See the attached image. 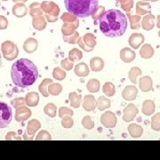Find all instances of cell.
Listing matches in <instances>:
<instances>
[{
	"instance_id": "6da1fadb",
	"label": "cell",
	"mask_w": 160,
	"mask_h": 160,
	"mask_svg": "<svg viewBox=\"0 0 160 160\" xmlns=\"http://www.w3.org/2000/svg\"><path fill=\"white\" fill-rule=\"evenodd\" d=\"M99 27L103 34L109 38H118L125 34L127 18L119 10L110 9L104 12L98 19Z\"/></svg>"
},
{
	"instance_id": "7a4b0ae2",
	"label": "cell",
	"mask_w": 160,
	"mask_h": 160,
	"mask_svg": "<svg viewBox=\"0 0 160 160\" xmlns=\"http://www.w3.org/2000/svg\"><path fill=\"white\" fill-rule=\"evenodd\" d=\"M12 80L15 86L26 88L32 86L38 78V70L29 59H20L12 65Z\"/></svg>"
},
{
	"instance_id": "3957f363",
	"label": "cell",
	"mask_w": 160,
	"mask_h": 160,
	"mask_svg": "<svg viewBox=\"0 0 160 160\" xmlns=\"http://www.w3.org/2000/svg\"><path fill=\"white\" fill-rule=\"evenodd\" d=\"M64 5L75 17L86 18L92 15L98 9V0H64Z\"/></svg>"
},
{
	"instance_id": "277c9868",
	"label": "cell",
	"mask_w": 160,
	"mask_h": 160,
	"mask_svg": "<svg viewBox=\"0 0 160 160\" xmlns=\"http://www.w3.org/2000/svg\"><path fill=\"white\" fill-rule=\"evenodd\" d=\"M1 51L4 58L7 61H12L18 56L19 49L12 41H5L1 46Z\"/></svg>"
},
{
	"instance_id": "5b68a950",
	"label": "cell",
	"mask_w": 160,
	"mask_h": 160,
	"mask_svg": "<svg viewBox=\"0 0 160 160\" xmlns=\"http://www.w3.org/2000/svg\"><path fill=\"white\" fill-rule=\"evenodd\" d=\"M12 119L11 107L6 103L0 102V128H6Z\"/></svg>"
},
{
	"instance_id": "8992f818",
	"label": "cell",
	"mask_w": 160,
	"mask_h": 160,
	"mask_svg": "<svg viewBox=\"0 0 160 160\" xmlns=\"http://www.w3.org/2000/svg\"><path fill=\"white\" fill-rule=\"evenodd\" d=\"M101 122L102 126L106 128H114L117 126V116L112 111H107L103 113L101 117Z\"/></svg>"
},
{
	"instance_id": "52a82bcc",
	"label": "cell",
	"mask_w": 160,
	"mask_h": 160,
	"mask_svg": "<svg viewBox=\"0 0 160 160\" xmlns=\"http://www.w3.org/2000/svg\"><path fill=\"white\" fill-rule=\"evenodd\" d=\"M123 112H124L123 120L125 122H131L138 114V108L134 104L131 103L126 106L123 110Z\"/></svg>"
},
{
	"instance_id": "ba28073f",
	"label": "cell",
	"mask_w": 160,
	"mask_h": 160,
	"mask_svg": "<svg viewBox=\"0 0 160 160\" xmlns=\"http://www.w3.org/2000/svg\"><path fill=\"white\" fill-rule=\"evenodd\" d=\"M30 116H31V110L25 106H22V107H19L16 109L15 120L17 122H23V121L28 119Z\"/></svg>"
},
{
	"instance_id": "9c48e42d",
	"label": "cell",
	"mask_w": 160,
	"mask_h": 160,
	"mask_svg": "<svg viewBox=\"0 0 160 160\" xmlns=\"http://www.w3.org/2000/svg\"><path fill=\"white\" fill-rule=\"evenodd\" d=\"M138 90L134 86H127L122 92V97L126 101H133L137 96Z\"/></svg>"
},
{
	"instance_id": "30bf717a",
	"label": "cell",
	"mask_w": 160,
	"mask_h": 160,
	"mask_svg": "<svg viewBox=\"0 0 160 160\" xmlns=\"http://www.w3.org/2000/svg\"><path fill=\"white\" fill-rule=\"evenodd\" d=\"M144 42V36L141 33H133L130 36L128 43L133 49H138Z\"/></svg>"
},
{
	"instance_id": "8fae6325",
	"label": "cell",
	"mask_w": 160,
	"mask_h": 160,
	"mask_svg": "<svg viewBox=\"0 0 160 160\" xmlns=\"http://www.w3.org/2000/svg\"><path fill=\"white\" fill-rule=\"evenodd\" d=\"M136 57V53L135 52L132 51L130 48L125 47L120 51V58L121 60L126 63L132 62Z\"/></svg>"
},
{
	"instance_id": "7c38bea8",
	"label": "cell",
	"mask_w": 160,
	"mask_h": 160,
	"mask_svg": "<svg viewBox=\"0 0 160 160\" xmlns=\"http://www.w3.org/2000/svg\"><path fill=\"white\" fill-rule=\"evenodd\" d=\"M139 86L141 90L144 92H149L152 89V86H153V82H152V78L149 77V76H144L142 77L140 80H139Z\"/></svg>"
},
{
	"instance_id": "4fadbf2b",
	"label": "cell",
	"mask_w": 160,
	"mask_h": 160,
	"mask_svg": "<svg viewBox=\"0 0 160 160\" xmlns=\"http://www.w3.org/2000/svg\"><path fill=\"white\" fill-rule=\"evenodd\" d=\"M82 105L84 109H86V111H93L96 108V100L92 95H86V97L83 100Z\"/></svg>"
},
{
	"instance_id": "5bb4252c",
	"label": "cell",
	"mask_w": 160,
	"mask_h": 160,
	"mask_svg": "<svg viewBox=\"0 0 160 160\" xmlns=\"http://www.w3.org/2000/svg\"><path fill=\"white\" fill-rule=\"evenodd\" d=\"M38 46V40L35 39L33 38H29L28 39L26 40L23 44V49L24 51L28 53H32L34 52Z\"/></svg>"
},
{
	"instance_id": "9a60e30c",
	"label": "cell",
	"mask_w": 160,
	"mask_h": 160,
	"mask_svg": "<svg viewBox=\"0 0 160 160\" xmlns=\"http://www.w3.org/2000/svg\"><path fill=\"white\" fill-rule=\"evenodd\" d=\"M39 102V95L36 92H29L25 97V103L29 107H36Z\"/></svg>"
},
{
	"instance_id": "2e32d148",
	"label": "cell",
	"mask_w": 160,
	"mask_h": 160,
	"mask_svg": "<svg viewBox=\"0 0 160 160\" xmlns=\"http://www.w3.org/2000/svg\"><path fill=\"white\" fill-rule=\"evenodd\" d=\"M75 74L77 75L78 77H80V78H84V77H86L89 75V67L86 65L85 62H79L78 64H77L75 66Z\"/></svg>"
},
{
	"instance_id": "e0dca14e",
	"label": "cell",
	"mask_w": 160,
	"mask_h": 160,
	"mask_svg": "<svg viewBox=\"0 0 160 160\" xmlns=\"http://www.w3.org/2000/svg\"><path fill=\"white\" fill-rule=\"evenodd\" d=\"M142 113L146 116H150L155 112L156 110V105L155 102L151 100H146L142 103Z\"/></svg>"
},
{
	"instance_id": "ac0fdd59",
	"label": "cell",
	"mask_w": 160,
	"mask_h": 160,
	"mask_svg": "<svg viewBox=\"0 0 160 160\" xmlns=\"http://www.w3.org/2000/svg\"><path fill=\"white\" fill-rule=\"evenodd\" d=\"M129 134L132 138H140L143 133L142 127L136 124H131L127 128Z\"/></svg>"
},
{
	"instance_id": "d6986e66",
	"label": "cell",
	"mask_w": 160,
	"mask_h": 160,
	"mask_svg": "<svg viewBox=\"0 0 160 160\" xmlns=\"http://www.w3.org/2000/svg\"><path fill=\"white\" fill-rule=\"evenodd\" d=\"M140 55L143 59H150L154 55V49L149 44L143 45L142 47L140 49Z\"/></svg>"
},
{
	"instance_id": "ffe728a7",
	"label": "cell",
	"mask_w": 160,
	"mask_h": 160,
	"mask_svg": "<svg viewBox=\"0 0 160 160\" xmlns=\"http://www.w3.org/2000/svg\"><path fill=\"white\" fill-rule=\"evenodd\" d=\"M90 67L92 71L98 72L102 70L104 67V62L102 58L100 57H93L90 61Z\"/></svg>"
},
{
	"instance_id": "44dd1931",
	"label": "cell",
	"mask_w": 160,
	"mask_h": 160,
	"mask_svg": "<svg viewBox=\"0 0 160 160\" xmlns=\"http://www.w3.org/2000/svg\"><path fill=\"white\" fill-rule=\"evenodd\" d=\"M40 127H41V124H40V122L38 120H30V121H29L28 126H27V134H29V135H31L33 137L35 132L38 131Z\"/></svg>"
},
{
	"instance_id": "7402d4cb",
	"label": "cell",
	"mask_w": 160,
	"mask_h": 160,
	"mask_svg": "<svg viewBox=\"0 0 160 160\" xmlns=\"http://www.w3.org/2000/svg\"><path fill=\"white\" fill-rule=\"evenodd\" d=\"M69 99L70 105L73 108H79L81 105V102H82V96L78 94L76 92H72L69 94Z\"/></svg>"
},
{
	"instance_id": "603a6c76",
	"label": "cell",
	"mask_w": 160,
	"mask_h": 160,
	"mask_svg": "<svg viewBox=\"0 0 160 160\" xmlns=\"http://www.w3.org/2000/svg\"><path fill=\"white\" fill-rule=\"evenodd\" d=\"M52 83H53V82H52V80L51 78H46L40 83L39 86H38V90H39L40 93L44 97H48L49 96V92H48L47 88H48V86Z\"/></svg>"
},
{
	"instance_id": "cb8c5ba5",
	"label": "cell",
	"mask_w": 160,
	"mask_h": 160,
	"mask_svg": "<svg viewBox=\"0 0 160 160\" xmlns=\"http://www.w3.org/2000/svg\"><path fill=\"white\" fill-rule=\"evenodd\" d=\"M96 107L100 111H103L106 109H109L110 107V101L108 98L104 97V96H101L96 102Z\"/></svg>"
},
{
	"instance_id": "d4e9b609",
	"label": "cell",
	"mask_w": 160,
	"mask_h": 160,
	"mask_svg": "<svg viewBox=\"0 0 160 160\" xmlns=\"http://www.w3.org/2000/svg\"><path fill=\"white\" fill-rule=\"evenodd\" d=\"M100 81L95 78H92L88 81L87 85H86V88L90 92H97L100 91Z\"/></svg>"
},
{
	"instance_id": "484cf974",
	"label": "cell",
	"mask_w": 160,
	"mask_h": 160,
	"mask_svg": "<svg viewBox=\"0 0 160 160\" xmlns=\"http://www.w3.org/2000/svg\"><path fill=\"white\" fill-rule=\"evenodd\" d=\"M142 74V69H140V68H138V67H132L131 69H130V71H129V79L131 81L132 84H136L137 83V78L139 76H141V75Z\"/></svg>"
},
{
	"instance_id": "4316f807",
	"label": "cell",
	"mask_w": 160,
	"mask_h": 160,
	"mask_svg": "<svg viewBox=\"0 0 160 160\" xmlns=\"http://www.w3.org/2000/svg\"><path fill=\"white\" fill-rule=\"evenodd\" d=\"M154 19L155 17L153 15H148L142 20V28L145 30H150L154 28Z\"/></svg>"
},
{
	"instance_id": "83f0119b",
	"label": "cell",
	"mask_w": 160,
	"mask_h": 160,
	"mask_svg": "<svg viewBox=\"0 0 160 160\" xmlns=\"http://www.w3.org/2000/svg\"><path fill=\"white\" fill-rule=\"evenodd\" d=\"M83 57V53L82 52L78 50V48H73L72 50H70L69 52V59L72 62H77L80 61Z\"/></svg>"
},
{
	"instance_id": "f1b7e54d",
	"label": "cell",
	"mask_w": 160,
	"mask_h": 160,
	"mask_svg": "<svg viewBox=\"0 0 160 160\" xmlns=\"http://www.w3.org/2000/svg\"><path fill=\"white\" fill-rule=\"evenodd\" d=\"M102 92L105 95L108 97H112L116 93V89H115L114 85L110 82H106L102 87Z\"/></svg>"
},
{
	"instance_id": "f546056e",
	"label": "cell",
	"mask_w": 160,
	"mask_h": 160,
	"mask_svg": "<svg viewBox=\"0 0 160 160\" xmlns=\"http://www.w3.org/2000/svg\"><path fill=\"white\" fill-rule=\"evenodd\" d=\"M48 92L49 94H52V95H54L56 96L58 94H60L62 91V86L60 85V84H54V83H52L48 86Z\"/></svg>"
},
{
	"instance_id": "4dcf8cb0",
	"label": "cell",
	"mask_w": 160,
	"mask_h": 160,
	"mask_svg": "<svg viewBox=\"0 0 160 160\" xmlns=\"http://www.w3.org/2000/svg\"><path fill=\"white\" fill-rule=\"evenodd\" d=\"M83 38V41H84V43L86 44V46L87 47H89L91 50H93V47L94 46L96 45V41H95V38H94V37H93V35L92 34H86L84 38Z\"/></svg>"
},
{
	"instance_id": "1f68e13d",
	"label": "cell",
	"mask_w": 160,
	"mask_h": 160,
	"mask_svg": "<svg viewBox=\"0 0 160 160\" xmlns=\"http://www.w3.org/2000/svg\"><path fill=\"white\" fill-rule=\"evenodd\" d=\"M56 111H57V107L53 103L46 104L45 109H44V112L50 118H54L56 116Z\"/></svg>"
},
{
	"instance_id": "d6a6232c",
	"label": "cell",
	"mask_w": 160,
	"mask_h": 160,
	"mask_svg": "<svg viewBox=\"0 0 160 160\" xmlns=\"http://www.w3.org/2000/svg\"><path fill=\"white\" fill-rule=\"evenodd\" d=\"M151 128L154 131H160V112L155 114L151 118Z\"/></svg>"
},
{
	"instance_id": "836d02e7",
	"label": "cell",
	"mask_w": 160,
	"mask_h": 160,
	"mask_svg": "<svg viewBox=\"0 0 160 160\" xmlns=\"http://www.w3.org/2000/svg\"><path fill=\"white\" fill-rule=\"evenodd\" d=\"M52 77L55 79L61 81V80H63L66 78V72L63 69H61V68L57 67V68H55V69H53V71H52Z\"/></svg>"
},
{
	"instance_id": "e575fe53",
	"label": "cell",
	"mask_w": 160,
	"mask_h": 160,
	"mask_svg": "<svg viewBox=\"0 0 160 160\" xmlns=\"http://www.w3.org/2000/svg\"><path fill=\"white\" fill-rule=\"evenodd\" d=\"M82 125L86 129H88V130H91L94 127V123H93L91 117H89V116H86V117L83 118Z\"/></svg>"
},
{
	"instance_id": "d590c367",
	"label": "cell",
	"mask_w": 160,
	"mask_h": 160,
	"mask_svg": "<svg viewBox=\"0 0 160 160\" xmlns=\"http://www.w3.org/2000/svg\"><path fill=\"white\" fill-rule=\"evenodd\" d=\"M74 125V120L72 119L71 116H66L63 117L62 119V126L64 128H71Z\"/></svg>"
},
{
	"instance_id": "8d00e7d4",
	"label": "cell",
	"mask_w": 160,
	"mask_h": 160,
	"mask_svg": "<svg viewBox=\"0 0 160 160\" xmlns=\"http://www.w3.org/2000/svg\"><path fill=\"white\" fill-rule=\"evenodd\" d=\"M13 14H15L18 17H21L26 14V8L23 5H17L15 7H13Z\"/></svg>"
},
{
	"instance_id": "74e56055",
	"label": "cell",
	"mask_w": 160,
	"mask_h": 160,
	"mask_svg": "<svg viewBox=\"0 0 160 160\" xmlns=\"http://www.w3.org/2000/svg\"><path fill=\"white\" fill-rule=\"evenodd\" d=\"M64 41L70 43V44H76L78 43V40L79 38V35L78 32H74L73 34L69 35V36H63Z\"/></svg>"
},
{
	"instance_id": "f35d334b",
	"label": "cell",
	"mask_w": 160,
	"mask_h": 160,
	"mask_svg": "<svg viewBox=\"0 0 160 160\" xmlns=\"http://www.w3.org/2000/svg\"><path fill=\"white\" fill-rule=\"evenodd\" d=\"M33 26L36 29L38 30H42L46 28V22L44 21L43 18L40 19H35L33 22Z\"/></svg>"
},
{
	"instance_id": "ab89813d",
	"label": "cell",
	"mask_w": 160,
	"mask_h": 160,
	"mask_svg": "<svg viewBox=\"0 0 160 160\" xmlns=\"http://www.w3.org/2000/svg\"><path fill=\"white\" fill-rule=\"evenodd\" d=\"M73 115H74V112L67 107H61L59 109V117L62 118L63 117H66V116H71L72 117Z\"/></svg>"
},
{
	"instance_id": "60d3db41",
	"label": "cell",
	"mask_w": 160,
	"mask_h": 160,
	"mask_svg": "<svg viewBox=\"0 0 160 160\" xmlns=\"http://www.w3.org/2000/svg\"><path fill=\"white\" fill-rule=\"evenodd\" d=\"M11 104L12 105L13 108L17 109L19 107H22V106H24V105H25V99L21 97L15 98L14 100H12Z\"/></svg>"
},
{
	"instance_id": "b9f144b4",
	"label": "cell",
	"mask_w": 160,
	"mask_h": 160,
	"mask_svg": "<svg viewBox=\"0 0 160 160\" xmlns=\"http://www.w3.org/2000/svg\"><path fill=\"white\" fill-rule=\"evenodd\" d=\"M52 136L51 134L47 131H41L38 134V136L36 137V140L39 141V140H43V141H49L51 140Z\"/></svg>"
},
{
	"instance_id": "7bdbcfd3",
	"label": "cell",
	"mask_w": 160,
	"mask_h": 160,
	"mask_svg": "<svg viewBox=\"0 0 160 160\" xmlns=\"http://www.w3.org/2000/svg\"><path fill=\"white\" fill-rule=\"evenodd\" d=\"M61 66L65 70H70V69H72V68H73V62L69 60V58H67V59H64V60L62 61Z\"/></svg>"
},
{
	"instance_id": "ee69618b",
	"label": "cell",
	"mask_w": 160,
	"mask_h": 160,
	"mask_svg": "<svg viewBox=\"0 0 160 160\" xmlns=\"http://www.w3.org/2000/svg\"><path fill=\"white\" fill-rule=\"evenodd\" d=\"M139 17H133L131 19V28L132 29H137L140 28V25H139Z\"/></svg>"
},
{
	"instance_id": "f6af8a7d",
	"label": "cell",
	"mask_w": 160,
	"mask_h": 160,
	"mask_svg": "<svg viewBox=\"0 0 160 160\" xmlns=\"http://www.w3.org/2000/svg\"><path fill=\"white\" fill-rule=\"evenodd\" d=\"M6 140H12V139H15V140H22V138L20 136H18L16 134V132H9L6 136Z\"/></svg>"
},
{
	"instance_id": "bcb514c9",
	"label": "cell",
	"mask_w": 160,
	"mask_h": 160,
	"mask_svg": "<svg viewBox=\"0 0 160 160\" xmlns=\"http://www.w3.org/2000/svg\"><path fill=\"white\" fill-rule=\"evenodd\" d=\"M8 26V22L4 16H0V29H6Z\"/></svg>"
},
{
	"instance_id": "7dc6e473",
	"label": "cell",
	"mask_w": 160,
	"mask_h": 160,
	"mask_svg": "<svg viewBox=\"0 0 160 160\" xmlns=\"http://www.w3.org/2000/svg\"><path fill=\"white\" fill-rule=\"evenodd\" d=\"M78 46H79L80 47L83 49V50H85V51H86V52L92 51L89 47H87V46H86V44L84 43V41H83V38H78Z\"/></svg>"
},
{
	"instance_id": "c3c4849f",
	"label": "cell",
	"mask_w": 160,
	"mask_h": 160,
	"mask_svg": "<svg viewBox=\"0 0 160 160\" xmlns=\"http://www.w3.org/2000/svg\"><path fill=\"white\" fill-rule=\"evenodd\" d=\"M157 27L160 28V16L158 17V23H157Z\"/></svg>"
},
{
	"instance_id": "681fc988",
	"label": "cell",
	"mask_w": 160,
	"mask_h": 160,
	"mask_svg": "<svg viewBox=\"0 0 160 160\" xmlns=\"http://www.w3.org/2000/svg\"><path fill=\"white\" fill-rule=\"evenodd\" d=\"M158 36H159V37H160V31H159V32H158Z\"/></svg>"
},
{
	"instance_id": "f907efd6",
	"label": "cell",
	"mask_w": 160,
	"mask_h": 160,
	"mask_svg": "<svg viewBox=\"0 0 160 160\" xmlns=\"http://www.w3.org/2000/svg\"><path fill=\"white\" fill-rule=\"evenodd\" d=\"M0 59H1V54H0Z\"/></svg>"
}]
</instances>
